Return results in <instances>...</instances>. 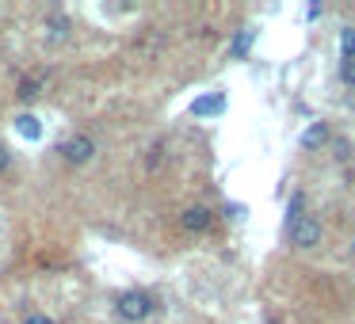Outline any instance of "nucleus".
Masks as SVG:
<instances>
[{
  "mask_svg": "<svg viewBox=\"0 0 355 324\" xmlns=\"http://www.w3.org/2000/svg\"><path fill=\"white\" fill-rule=\"evenodd\" d=\"M218 111H225V100L222 96H199V100L191 103V115H218Z\"/></svg>",
  "mask_w": 355,
  "mask_h": 324,
  "instance_id": "6",
  "label": "nucleus"
},
{
  "mask_svg": "<svg viewBox=\"0 0 355 324\" xmlns=\"http://www.w3.org/2000/svg\"><path fill=\"white\" fill-rule=\"evenodd\" d=\"M24 324H54V316H46V313H31Z\"/></svg>",
  "mask_w": 355,
  "mask_h": 324,
  "instance_id": "14",
  "label": "nucleus"
},
{
  "mask_svg": "<svg viewBox=\"0 0 355 324\" xmlns=\"http://www.w3.org/2000/svg\"><path fill=\"white\" fill-rule=\"evenodd\" d=\"M252 39H256L252 31H241L237 39H233V57H245V54H248V46H252Z\"/></svg>",
  "mask_w": 355,
  "mask_h": 324,
  "instance_id": "8",
  "label": "nucleus"
},
{
  "mask_svg": "<svg viewBox=\"0 0 355 324\" xmlns=\"http://www.w3.org/2000/svg\"><path fill=\"white\" fill-rule=\"evenodd\" d=\"M58 153H62L65 164L80 168V164H88V161L96 156V141L88 138V134H73V138H65L62 145H58Z\"/></svg>",
  "mask_w": 355,
  "mask_h": 324,
  "instance_id": "3",
  "label": "nucleus"
},
{
  "mask_svg": "<svg viewBox=\"0 0 355 324\" xmlns=\"http://www.w3.org/2000/svg\"><path fill=\"white\" fill-rule=\"evenodd\" d=\"M180 225H184V233H207L210 225H214V210H207V206H187L184 214H180Z\"/></svg>",
  "mask_w": 355,
  "mask_h": 324,
  "instance_id": "4",
  "label": "nucleus"
},
{
  "mask_svg": "<svg viewBox=\"0 0 355 324\" xmlns=\"http://www.w3.org/2000/svg\"><path fill=\"white\" fill-rule=\"evenodd\" d=\"M19 100H24V103H31L35 100V96H39V80H24V84H19Z\"/></svg>",
  "mask_w": 355,
  "mask_h": 324,
  "instance_id": "10",
  "label": "nucleus"
},
{
  "mask_svg": "<svg viewBox=\"0 0 355 324\" xmlns=\"http://www.w3.org/2000/svg\"><path fill=\"white\" fill-rule=\"evenodd\" d=\"M321 237H324V229L313 214H302V217H294V222H286V240H291L294 248H317Z\"/></svg>",
  "mask_w": 355,
  "mask_h": 324,
  "instance_id": "1",
  "label": "nucleus"
},
{
  "mask_svg": "<svg viewBox=\"0 0 355 324\" xmlns=\"http://www.w3.org/2000/svg\"><path fill=\"white\" fill-rule=\"evenodd\" d=\"M8 164H12V149L0 145V172H8Z\"/></svg>",
  "mask_w": 355,
  "mask_h": 324,
  "instance_id": "13",
  "label": "nucleus"
},
{
  "mask_svg": "<svg viewBox=\"0 0 355 324\" xmlns=\"http://www.w3.org/2000/svg\"><path fill=\"white\" fill-rule=\"evenodd\" d=\"M161 153H164L161 145H157V149H149V156H146V164H149V168H161V161H164Z\"/></svg>",
  "mask_w": 355,
  "mask_h": 324,
  "instance_id": "12",
  "label": "nucleus"
},
{
  "mask_svg": "<svg viewBox=\"0 0 355 324\" xmlns=\"http://www.w3.org/2000/svg\"><path fill=\"white\" fill-rule=\"evenodd\" d=\"M115 313H119V321L138 324V321H146V316L153 313V298H149L146 290H126V294H119Z\"/></svg>",
  "mask_w": 355,
  "mask_h": 324,
  "instance_id": "2",
  "label": "nucleus"
},
{
  "mask_svg": "<svg viewBox=\"0 0 355 324\" xmlns=\"http://www.w3.org/2000/svg\"><path fill=\"white\" fill-rule=\"evenodd\" d=\"M329 138H332L329 123H309L306 130H302V149H306V153H317V149L329 145Z\"/></svg>",
  "mask_w": 355,
  "mask_h": 324,
  "instance_id": "5",
  "label": "nucleus"
},
{
  "mask_svg": "<svg viewBox=\"0 0 355 324\" xmlns=\"http://www.w3.org/2000/svg\"><path fill=\"white\" fill-rule=\"evenodd\" d=\"M340 50H344V57H355V31H352V27L340 35Z\"/></svg>",
  "mask_w": 355,
  "mask_h": 324,
  "instance_id": "11",
  "label": "nucleus"
},
{
  "mask_svg": "<svg viewBox=\"0 0 355 324\" xmlns=\"http://www.w3.org/2000/svg\"><path fill=\"white\" fill-rule=\"evenodd\" d=\"M352 255H355V240H352Z\"/></svg>",
  "mask_w": 355,
  "mask_h": 324,
  "instance_id": "15",
  "label": "nucleus"
},
{
  "mask_svg": "<svg viewBox=\"0 0 355 324\" xmlns=\"http://www.w3.org/2000/svg\"><path fill=\"white\" fill-rule=\"evenodd\" d=\"M16 130H19V138H31V141L42 138V123L35 115H19L16 118Z\"/></svg>",
  "mask_w": 355,
  "mask_h": 324,
  "instance_id": "7",
  "label": "nucleus"
},
{
  "mask_svg": "<svg viewBox=\"0 0 355 324\" xmlns=\"http://www.w3.org/2000/svg\"><path fill=\"white\" fill-rule=\"evenodd\" d=\"M340 80L355 88V57H340Z\"/></svg>",
  "mask_w": 355,
  "mask_h": 324,
  "instance_id": "9",
  "label": "nucleus"
}]
</instances>
